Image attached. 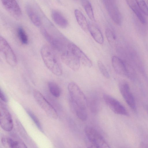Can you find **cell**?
Listing matches in <instances>:
<instances>
[{
  "instance_id": "obj_1",
  "label": "cell",
  "mask_w": 148,
  "mask_h": 148,
  "mask_svg": "<svg viewBox=\"0 0 148 148\" xmlns=\"http://www.w3.org/2000/svg\"><path fill=\"white\" fill-rule=\"evenodd\" d=\"M40 55L47 68L54 74L60 76L62 69L61 63L55 49L51 46L44 45L40 49Z\"/></svg>"
},
{
  "instance_id": "obj_2",
  "label": "cell",
  "mask_w": 148,
  "mask_h": 148,
  "mask_svg": "<svg viewBox=\"0 0 148 148\" xmlns=\"http://www.w3.org/2000/svg\"><path fill=\"white\" fill-rule=\"evenodd\" d=\"M72 106L86 109L87 101L84 93L75 83L70 82L68 86Z\"/></svg>"
},
{
  "instance_id": "obj_3",
  "label": "cell",
  "mask_w": 148,
  "mask_h": 148,
  "mask_svg": "<svg viewBox=\"0 0 148 148\" xmlns=\"http://www.w3.org/2000/svg\"><path fill=\"white\" fill-rule=\"evenodd\" d=\"M86 136L92 147L110 148L109 145L101 135L95 129L86 126L84 129Z\"/></svg>"
},
{
  "instance_id": "obj_4",
  "label": "cell",
  "mask_w": 148,
  "mask_h": 148,
  "mask_svg": "<svg viewBox=\"0 0 148 148\" xmlns=\"http://www.w3.org/2000/svg\"><path fill=\"white\" fill-rule=\"evenodd\" d=\"M33 95L39 105L48 116L53 119L58 118V115L56 110L39 91H34Z\"/></svg>"
},
{
  "instance_id": "obj_5",
  "label": "cell",
  "mask_w": 148,
  "mask_h": 148,
  "mask_svg": "<svg viewBox=\"0 0 148 148\" xmlns=\"http://www.w3.org/2000/svg\"><path fill=\"white\" fill-rule=\"evenodd\" d=\"M0 49L8 63L12 67L16 66L17 60L16 55L6 40L1 36L0 37Z\"/></svg>"
},
{
  "instance_id": "obj_6",
  "label": "cell",
  "mask_w": 148,
  "mask_h": 148,
  "mask_svg": "<svg viewBox=\"0 0 148 148\" xmlns=\"http://www.w3.org/2000/svg\"><path fill=\"white\" fill-rule=\"evenodd\" d=\"M103 98L106 103L114 113L124 116L129 115L124 106L117 99L107 94L103 95Z\"/></svg>"
},
{
  "instance_id": "obj_7",
  "label": "cell",
  "mask_w": 148,
  "mask_h": 148,
  "mask_svg": "<svg viewBox=\"0 0 148 148\" xmlns=\"http://www.w3.org/2000/svg\"><path fill=\"white\" fill-rule=\"evenodd\" d=\"M110 16L116 24L121 25L122 18L116 5L112 0H102Z\"/></svg>"
},
{
  "instance_id": "obj_8",
  "label": "cell",
  "mask_w": 148,
  "mask_h": 148,
  "mask_svg": "<svg viewBox=\"0 0 148 148\" xmlns=\"http://www.w3.org/2000/svg\"><path fill=\"white\" fill-rule=\"evenodd\" d=\"M121 93L129 106L133 110H136V102L128 84L125 81L121 82L119 86Z\"/></svg>"
},
{
  "instance_id": "obj_9",
  "label": "cell",
  "mask_w": 148,
  "mask_h": 148,
  "mask_svg": "<svg viewBox=\"0 0 148 148\" xmlns=\"http://www.w3.org/2000/svg\"><path fill=\"white\" fill-rule=\"evenodd\" d=\"M62 62L74 71H78L80 67V61L72 52L68 51L63 52L61 56Z\"/></svg>"
},
{
  "instance_id": "obj_10",
  "label": "cell",
  "mask_w": 148,
  "mask_h": 148,
  "mask_svg": "<svg viewBox=\"0 0 148 148\" xmlns=\"http://www.w3.org/2000/svg\"><path fill=\"white\" fill-rule=\"evenodd\" d=\"M0 124L1 127L6 131H10L13 128V122L11 114L5 108L1 105L0 108Z\"/></svg>"
},
{
  "instance_id": "obj_11",
  "label": "cell",
  "mask_w": 148,
  "mask_h": 148,
  "mask_svg": "<svg viewBox=\"0 0 148 148\" xmlns=\"http://www.w3.org/2000/svg\"><path fill=\"white\" fill-rule=\"evenodd\" d=\"M67 47L68 50L73 53L84 66L88 68L92 66L91 60L77 45L70 43L68 45Z\"/></svg>"
},
{
  "instance_id": "obj_12",
  "label": "cell",
  "mask_w": 148,
  "mask_h": 148,
  "mask_svg": "<svg viewBox=\"0 0 148 148\" xmlns=\"http://www.w3.org/2000/svg\"><path fill=\"white\" fill-rule=\"evenodd\" d=\"M5 9L12 16L18 18L22 15L21 8L16 0H1Z\"/></svg>"
},
{
  "instance_id": "obj_13",
  "label": "cell",
  "mask_w": 148,
  "mask_h": 148,
  "mask_svg": "<svg viewBox=\"0 0 148 148\" xmlns=\"http://www.w3.org/2000/svg\"><path fill=\"white\" fill-rule=\"evenodd\" d=\"M41 31L44 38L55 50L59 51L62 50L63 45L61 40L51 35L45 28L41 29Z\"/></svg>"
},
{
  "instance_id": "obj_14",
  "label": "cell",
  "mask_w": 148,
  "mask_h": 148,
  "mask_svg": "<svg viewBox=\"0 0 148 148\" xmlns=\"http://www.w3.org/2000/svg\"><path fill=\"white\" fill-rule=\"evenodd\" d=\"M111 62L112 67L116 73L120 75L127 76V63L115 56L112 57Z\"/></svg>"
},
{
  "instance_id": "obj_15",
  "label": "cell",
  "mask_w": 148,
  "mask_h": 148,
  "mask_svg": "<svg viewBox=\"0 0 148 148\" xmlns=\"http://www.w3.org/2000/svg\"><path fill=\"white\" fill-rule=\"evenodd\" d=\"M25 9L28 17L33 24L37 27L40 26L42 23L41 19L32 7L27 4Z\"/></svg>"
},
{
  "instance_id": "obj_16",
  "label": "cell",
  "mask_w": 148,
  "mask_h": 148,
  "mask_svg": "<svg viewBox=\"0 0 148 148\" xmlns=\"http://www.w3.org/2000/svg\"><path fill=\"white\" fill-rule=\"evenodd\" d=\"M88 31L95 40L100 44H102L104 42V38L100 29L93 24L88 23Z\"/></svg>"
},
{
  "instance_id": "obj_17",
  "label": "cell",
  "mask_w": 148,
  "mask_h": 148,
  "mask_svg": "<svg viewBox=\"0 0 148 148\" xmlns=\"http://www.w3.org/2000/svg\"><path fill=\"white\" fill-rule=\"evenodd\" d=\"M51 16L54 22L59 27L62 28H65L67 27L68 21L60 12L58 10H53L52 11Z\"/></svg>"
},
{
  "instance_id": "obj_18",
  "label": "cell",
  "mask_w": 148,
  "mask_h": 148,
  "mask_svg": "<svg viewBox=\"0 0 148 148\" xmlns=\"http://www.w3.org/2000/svg\"><path fill=\"white\" fill-rule=\"evenodd\" d=\"M125 0L129 7L135 13L140 23L143 24L145 23V18L135 0Z\"/></svg>"
},
{
  "instance_id": "obj_19",
  "label": "cell",
  "mask_w": 148,
  "mask_h": 148,
  "mask_svg": "<svg viewBox=\"0 0 148 148\" xmlns=\"http://www.w3.org/2000/svg\"><path fill=\"white\" fill-rule=\"evenodd\" d=\"M1 142L3 146L6 148L25 147L26 145L20 141L11 138H3L1 139Z\"/></svg>"
},
{
  "instance_id": "obj_20",
  "label": "cell",
  "mask_w": 148,
  "mask_h": 148,
  "mask_svg": "<svg viewBox=\"0 0 148 148\" xmlns=\"http://www.w3.org/2000/svg\"><path fill=\"white\" fill-rule=\"evenodd\" d=\"M74 14L77 22L81 29L85 32L88 31V23L83 13L78 9H75Z\"/></svg>"
},
{
  "instance_id": "obj_21",
  "label": "cell",
  "mask_w": 148,
  "mask_h": 148,
  "mask_svg": "<svg viewBox=\"0 0 148 148\" xmlns=\"http://www.w3.org/2000/svg\"><path fill=\"white\" fill-rule=\"evenodd\" d=\"M82 4L90 19L95 21V18L92 5L88 0H82Z\"/></svg>"
},
{
  "instance_id": "obj_22",
  "label": "cell",
  "mask_w": 148,
  "mask_h": 148,
  "mask_svg": "<svg viewBox=\"0 0 148 148\" xmlns=\"http://www.w3.org/2000/svg\"><path fill=\"white\" fill-rule=\"evenodd\" d=\"M74 112L78 118L82 121L86 120L88 117V114L86 109L72 106Z\"/></svg>"
},
{
  "instance_id": "obj_23",
  "label": "cell",
  "mask_w": 148,
  "mask_h": 148,
  "mask_svg": "<svg viewBox=\"0 0 148 148\" xmlns=\"http://www.w3.org/2000/svg\"><path fill=\"white\" fill-rule=\"evenodd\" d=\"M48 86L49 91L52 95L56 97H59L60 95L61 90L59 86L56 83L50 82Z\"/></svg>"
},
{
  "instance_id": "obj_24",
  "label": "cell",
  "mask_w": 148,
  "mask_h": 148,
  "mask_svg": "<svg viewBox=\"0 0 148 148\" xmlns=\"http://www.w3.org/2000/svg\"><path fill=\"white\" fill-rule=\"evenodd\" d=\"M17 34L21 42L23 44H27L28 42V37L25 30L22 27H20L18 28Z\"/></svg>"
},
{
  "instance_id": "obj_25",
  "label": "cell",
  "mask_w": 148,
  "mask_h": 148,
  "mask_svg": "<svg viewBox=\"0 0 148 148\" xmlns=\"http://www.w3.org/2000/svg\"><path fill=\"white\" fill-rule=\"evenodd\" d=\"M105 35L107 40L110 45H113L116 39V36L114 33L110 29L107 28L105 32Z\"/></svg>"
},
{
  "instance_id": "obj_26",
  "label": "cell",
  "mask_w": 148,
  "mask_h": 148,
  "mask_svg": "<svg viewBox=\"0 0 148 148\" xmlns=\"http://www.w3.org/2000/svg\"><path fill=\"white\" fill-rule=\"evenodd\" d=\"M143 14L148 15V7L144 0H135Z\"/></svg>"
},
{
  "instance_id": "obj_27",
  "label": "cell",
  "mask_w": 148,
  "mask_h": 148,
  "mask_svg": "<svg viewBox=\"0 0 148 148\" xmlns=\"http://www.w3.org/2000/svg\"><path fill=\"white\" fill-rule=\"evenodd\" d=\"M97 65L102 75L107 78H110V74L103 62L99 60L97 61Z\"/></svg>"
},
{
  "instance_id": "obj_28",
  "label": "cell",
  "mask_w": 148,
  "mask_h": 148,
  "mask_svg": "<svg viewBox=\"0 0 148 148\" xmlns=\"http://www.w3.org/2000/svg\"><path fill=\"white\" fill-rule=\"evenodd\" d=\"M27 112L28 115L30 117L34 122L35 123L36 126L38 127V129L40 130V131L43 132V131L41 124L39 121V120L36 116L30 111L27 110Z\"/></svg>"
},
{
  "instance_id": "obj_29",
  "label": "cell",
  "mask_w": 148,
  "mask_h": 148,
  "mask_svg": "<svg viewBox=\"0 0 148 148\" xmlns=\"http://www.w3.org/2000/svg\"><path fill=\"white\" fill-rule=\"evenodd\" d=\"M0 97L1 99L4 102H7V99L3 92L0 90Z\"/></svg>"
}]
</instances>
